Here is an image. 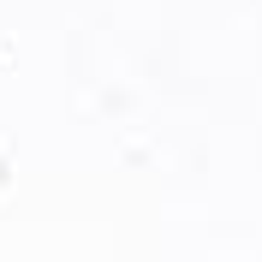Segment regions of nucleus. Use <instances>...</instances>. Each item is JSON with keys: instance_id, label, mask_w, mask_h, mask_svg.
<instances>
[]
</instances>
